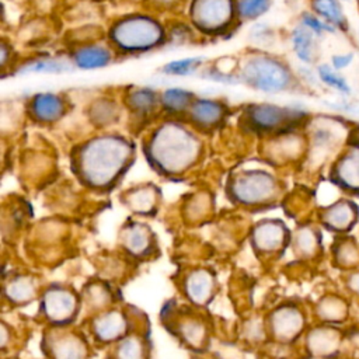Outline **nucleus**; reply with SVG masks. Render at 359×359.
I'll return each instance as SVG.
<instances>
[{"label": "nucleus", "instance_id": "1", "mask_svg": "<svg viewBox=\"0 0 359 359\" xmlns=\"http://www.w3.org/2000/svg\"><path fill=\"white\" fill-rule=\"evenodd\" d=\"M130 144L118 136H101L88 142L79 156V171L86 182L105 187L114 181L130 158Z\"/></svg>", "mask_w": 359, "mask_h": 359}, {"label": "nucleus", "instance_id": "2", "mask_svg": "<svg viewBox=\"0 0 359 359\" xmlns=\"http://www.w3.org/2000/svg\"><path fill=\"white\" fill-rule=\"evenodd\" d=\"M150 158L167 172H182L199 156L201 144L187 129L178 125L161 128L149 147Z\"/></svg>", "mask_w": 359, "mask_h": 359}, {"label": "nucleus", "instance_id": "3", "mask_svg": "<svg viewBox=\"0 0 359 359\" xmlns=\"http://www.w3.org/2000/svg\"><path fill=\"white\" fill-rule=\"evenodd\" d=\"M111 39L123 50H146L163 41V29L157 21L135 15L115 24L111 29Z\"/></svg>", "mask_w": 359, "mask_h": 359}, {"label": "nucleus", "instance_id": "4", "mask_svg": "<svg viewBox=\"0 0 359 359\" xmlns=\"http://www.w3.org/2000/svg\"><path fill=\"white\" fill-rule=\"evenodd\" d=\"M241 76L251 87L264 93H279L290 84L287 69L280 62L265 56L250 59L244 65Z\"/></svg>", "mask_w": 359, "mask_h": 359}, {"label": "nucleus", "instance_id": "5", "mask_svg": "<svg viewBox=\"0 0 359 359\" xmlns=\"http://www.w3.org/2000/svg\"><path fill=\"white\" fill-rule=\"evenodd\" d=\"M276 192L273 178L264 171H250L240 175L233 185L234 198L247 205L265 203Z\"/></svg>", "mask_w": 359, "mask_h": 359}, {"label": "nucleus", "instance_id": "6", "mask_svg": "<svg viewBox=\"0 0 359 359\" xmlns=\"http://www.w3.org/2000/svg\"><path fill=\"white\" fill-rule=\"evenodd\" d=\"M233 15V0H194L191 17L194 22L208 32L222 29Z\"/></svg>", "mask_w": 359, "mask_h": 359}, {"label": "nucleus", "instance_id": "7", "mask_svg": "<svg viewBox=\"0 0 359 359\" xmlns=\"http://www.w3.org/2000/svg\"><path fill=\"white\" fill-rule=\"evenodd\" d=\"M43 313L53 323H65L74 316L76 299L65 289L48 290L43 296Z\"/></svg>", "mask_w": 359, "mask_h": 359}, {"label": "nucleus", "instance_id": "8", "mask_svg": "<svg viewBox=\"0 0 359 359\" xmlns=\"http://www.w3.org/2000/svg\"><path fill=\"white\" fill-rule=\"evenodd\" d=\"M290 112L292 111H287L276 105L259 104L250 108L248 118L255 128L262 130H272L285 125Z\"/></svg>", "mask_w": 359, "mask_h": 359}, {"label": "nucleus", "instance_id": "9", "mask_svg": "<svg viewBox=\"0 0 359 359\" xmlns=\"http://www.w3.org/2000/svg\"><path fill=\"white\" fill-rule=\"evenodd\" d=\"M31 114L39 122H55L65 114V101L55 94H36L31 101Z\"/></svg>", "mask_w": 359, "mask_h": 359}, {"label": "nucleus", "instance_id": "10", "mask_svg": "<svg viewBox=\"0 0 359 359\" xmlns=\"http://www.w3.org/2000/svg\"><path fill=\"white\" fill-rule=\"evenodd\" d=\"M223 114V105L213 100H198L189 107L191 121L202 128H212L217 125L222 121Z\"/></svg>", "mask_w": 359, "mask_h": 359}, {"label": "nucleus", "instance_id": "11", "mask_svg": "<svg viewBox=\"0 0 359 359\" xmlns=\"http://www.w3.org/2000/svg\"><path fill=\"white\" fill-rule=\"evenodd\" d=\"M303 318L299 311L290 307L280 309L272 316L271 327L279 339H292L302 328Z\"/></svg>", "mask_w": 359, "mask_h": 359}, {"label": "nucleus", "instance_id": "12", "mask_svg": "<svg viewBox=\"0 0 359 359\" xmlns=\"http://www.w3.org/2000/svg\"><path fill=\"white\" fill-rule=\"evenodd\" d=\"M125 318L118 311H109L101 314L93 324L94 334L101 341L118 339L125 332Z\"/></svg>", "mask_w": 359, "mask_h": 359}, {"label": "nucleus", "instance_id": "13", "mask_svg": "<svg viewBox=\"0 0 359 359\" xmlns=\"http://www.w3.org/2000/svg\"><path fill=\"white\" fill-rule=\"evenodd\" d=\"M212 289H213V279H212L210 273H208L206 271H202V269L194 271L189 275L187 285H185V290H187L189 300H192L194 303H198V304L205 303L210 297Z\"/></svg>", "mask_w": 359, "mask_h": 359}, {"label": "nucleus", "instance_id": "14", "mask_svg": "<svg viewBox=\"0 0 359 359\" xmlns=\"http://www.w3.org/2000/svg\"><path fill=\"white\" fill-rule=\"evenodd\" d=\"M73 59L76 66L81 69H98L109 63L111 52L100 45H88L77 49Z\"/></svg>", "mask_w": 359, "mask_h": 359}, {"label": "nucleus", "instance_id": "15", "mask_svg": "<svg viewBox=\"0 0 359 359\" xmlns=\"http://www.w3.org/2000/svg\"><path fill=\"white\" fill-rule=\"evenodd\" d=\"M285 237V230L279 223H261L255 233H254V240L257 248L262 251H273L279 245H282Z\"/></svg>", "mask_w": 359, "mask_h": 359}, {"label": "nucleus", "instance_id": "16", "mask_svg": "<svg viewBox=\"0 0 359 359\" xmlns=\"http://www.w3.org/2000/svg\"><path fill=\"white\" fill-rule=\"evenodd\" d=\"M337 178L348 188H359V150L345 156L337 170Z\"/></svg>", "mask_w": 359, "mask_h": 359}, {"label": "nucleus", "instance_id": "17", "mask_svg": "<svg viewBox=\"0 0 359 359\" xmlns=\"http://www.w3.org/2000/svg\"><path fill=\"white\" fill-rule=\"evenodd\" d=\"M292 42L296 55L303 62L309 63L313 60L314 52V41H313V31L306 25L297 27L292 34Z\"/></svg>", "mask_w": 359, "mask_h": 359}, {"label": "nucleus", "instance_id": "18", "mask_svg": "<svg viewBox=\"0 0 359 359\" xmlns=\"http://www.w3.org/2000/svg\"><path fill=\"white\" fill-rule=\"evenodd\" d=\"M194 95L192 93L184 88H167L161 95V104L165 111L170 112H182L191 107Z\"/></svg>", "mask_w": 359, "mask_h": 359}, {"label": "nucleus", "instance_id": "19", "mask_svg": "<svg viewBox=\"0 0 359 359\" xmlns=\"http://www.w3.org/2000/svg\"><path fill=\"white\" fill-rule=\"evenodd\" d=\"M314 11L334 27H345V15L337 0H313Z\"/></svg>", "mask_w": 359, "mask_h": 359}, {"label": "nucleus", "instance_id": "20", "mask_svg": "<svg viewBox=\"0 0 359 359\" xmlns=\"http://www.w3.org/2000/svg\"><path fill=\"white\" fill-rule=\"evenodd\" d=\"M150 236L143 226H132L125 231L123 244L132 254H143L149 248Z\"/></svg>", "mask_w": 359, "mask_h": 359}, {"label": "nucleus", "instance_id": "21", "mask_svg": "<svg viewBox=\"0 0 359 359\" xmlns=\"http://www.w3.org/2000/svg\"><path fill=\"white\" fill-rule=\"evenodd\" d=\"M353 219V209L346 202H339L330 208V210L325 213V220L330 226L335 229H344L348 227L349 223Z\"/></svg>", "mask_w": 359, "mask_h": 359}, {"label": "nucleus", "instance_id": "22", "mask_svg": "<svg viewBox=\"0 0 359 359\" xmlns=\"http://www.w3.org/2000/svg\"><path fill=\"white\" fill-rule=\"evenodd\" d=\"M70 70V65L60 59H41L25 65L21 73H63Z\"/></svg>", "mask_w": 359, "mask_h": 359}, {"label": "nucleus", "instance_id": "23", "mask_svg": "<svg viewBox=\"0 0 359 359\" xmlns=\"http://www.w3.org/2000/svg\"><path fill=\"white\" fill-rule=\"evenodd\" d=\"M157 101H158L157 94L149 88L136 90L129 95V104L132 109L136 111L137 114L150 112L156 107Z\"/></svg>", "mask_w": 359, "mask_h": 359}, {"label": "nucleus", "instance_id": "24", "mask_svg": "<svg viewBox=\"0 0 359 359\" xmlns=\"http://www.w3.org/2000/svg\"><path fill=\"white\" fill-rule=\"evenodd\" d=\"M201 63H202L201 57H188V59L174 60L167 63L163 67V72L172 76H185V74L194 73Z\"/></svg>", "mask_w": 359, "mask_h": 359}, {"label": "nucleus", "instance_id": "25", "mask_svg": "<svg viewBox=\"0 0 359 359\" xmlns=\"http://www.w3.org/2000/svg\"><path fill=\"white\" fill-rule=\"evenodd\" d=\"M35 292L34 285L31 283V279H15V282L10 283L7 293L10 296V300H15V302H25L28 300Z\"/></svg>", "mask_w": 359, "mask_h": 359}, {"label": "nucleus", "instance_id": "26", "mask_svg": "<svg viewBox=\"0 0 359 359\" xmlns=\"http://www.w3.org/2000/svg\"><path fill=\"white\" fill-rule=\"evenodd\" d=\"M318 76L325 84H328V86H331V87H334V88H337V90H339L345 94H349L348 83L341 76H338L330 66H327V65L320 66L318 67Z\"/></svg>", "mask_w": 359, "mask_h": 359}, {"label": "nucleus", "instance_id": "27", "mask_svg": "<svg viewBox=\"0 0 359 359\" xmlns=\"http://www.w3.org/2000/svg\"><path fill=\"white\" fill-rule=\"evenodd\" d=\"M269 6V0H240L238 10L241 17L252 18L262 14Z\"/></svg>", "mask_w": 359, "mask_h": 359}, {"label": "nucleus", "instance_id": "28", "mask_svg": "<svg viewBox=\"0 0 359 359\" xmlns=\"http://www.w3.org/2000/svg\"><path fill=\"white\" fill-rule=\"evenodd\" d=\"M203 335H205V331H203V327L201 323L195 321V320H191V321H187L184 324V328H182V337L191 344V345H198L202 342L203 339Z\"/></svg>", "mask_w": 359, "mask_h": 359}, {"label": "nucleus", "instance_id": "29", "mask_svg": "<svg viewBox=\"0 0 359 359\" xmlns=\"http://www.w3.org/2000/svg\"><path fill=\"white\" fill-rule=\"evenodd\" d=\"M118 351H119V356L135 358V356H140L142 355V345L139 344L137 339L126 338L125 341L121 342Z\"/></svg>", "mask_w": 359, "mask_h": 359}, {"label": "nucleus", "instance_id": "30", "mask_svg": "<svg viewBox=\"0 0 359 359\" xmlns=\"http://www.w3.org/2000/svg\"><path fill=\"white\" fill-rule=\"evenodd\" d=\"M302 22H303V25H306L307 28H310L314 34H323L324 31H330V32L334 31V25L327 24V22H323V21H320L317 17L310 15V14H306V15L303 17Z\"/></svg>", "mask_w": 359, "mask_h": 359}, {"label": "nucleus", "instance_id": "31", "mask_svg": "<svg viewBox=\"0 0 359 359\" xmlns=\"http://www.w3.org/2000/svg\"><path fill=\"white\" fill-rule=\"evenodd\" d=\"M352 53H348V55H338V56H334L332 57V65L335 69H342L345 66H348L352 60Z\"/></svg>", "mask_w": 359, "mask_h": 359}, {"label": "nucleus", "instance_id": "32", "mask_svg": "<svg viewBox=\"0 0 359 359\" xmlns=\"http://www.w3.org/2000/svg\"><path fill=\"white\" fill-rule=\"evenodd\" d=\"M351 286L353 290H356L359 293V273H355L352 280H351Z\"/></svg>", "mask_w": 359, "mask_h": 359}, {"label": "nucleus", "instance_id": "33", "mask_svg": "<svg viewBox=\"0 0 359 359\" xmlns=\"http://www.w3.org/2000/svg\"><path fill=\"white\" fill-rule=\"evenodd\" d=\"M157 1H160V3H164V4H167V3H171L172 0H157Z\"/></svg>", "mask_w": 359, "mask_h": 359}, {"label": "nucleus", "instance_id": "34", "mask_svg": "<svg viewBox=\"0 0 359 359\" xmlns=\"http://www.w3.org/2000/svg\"><path fill=\"white\" fill-rule=\"evenodd\" d=\"M358 3H359V0H358Z\"/></svg>", "mask_w": 359, "mask_h": 359}]
</instances>
